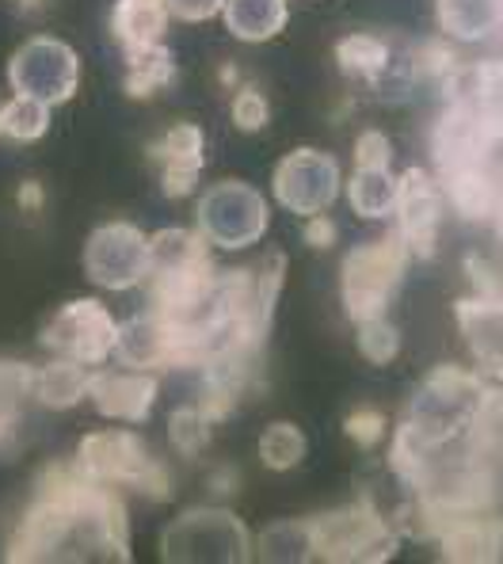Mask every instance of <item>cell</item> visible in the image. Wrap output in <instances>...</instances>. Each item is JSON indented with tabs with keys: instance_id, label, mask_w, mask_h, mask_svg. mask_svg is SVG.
<instances>
[{
	"instance_id": "3957f363",
	"label": "cell",
	"mask_w": 503,
	"mask_h": 564,
	"mask_svg": "<svg viewBox=\"0 0 503 564\" xmlns=\"http://www.w3.org/2000/svg\"><path fill=\"white\" fill-rule=\"evenodd\" d=\"M309 527H313V561L382 564L397 557L401 550V530L367 496L348 503V508L313 516Z\"/></svg>"
},
{
	"instance_id": "7bdbcfd3",
	"label": "cell",
	"mask_w": 503,
	"mask_h": 564,
	"mask_svg": "<svg viewBox=\"0 0 503 564\" xmlns=\"http://www.w3.org/2000/svg\"><path fill=\"white\" fill-rule=\"evenodd\" d=\"M492 221H496V234L503 240V195H500V210H496V218H492Z\"/></svg>"
},
{
	"instance_id": "7c38bea8",
	"label": "cell",
	"mask_w": 503,
	"mask_h": 564,
	"mask_svg": "<svg viewBox=\"0 0 503 564\" xmlns=\"http://www.w3.org/2000/svg\"><path fill=\"white\" fill-rule=\"evenodd\" d=\"M397 234L412 260H431L439 248V221H442V191L435 176L424 169H408L397 176Z\"/></svg>"
},
{
	"instance_id": "d4e9b609",
	"label": "cell",
	"mask_w": 503,
	"mask_h": 564,
	"mask_svg": "<svg viewBox=\"0 0 503 564\" xmlns=\"http://www.w3.org/2000/svg\"><path fill=\"white\" fill-rule=\"evenodd\" d=\"M348 203L362 221H382L397 206V176L390 169H354L348 180Z\"/></svg>"
},
{
	"instance_id": "277c9868",
	"label": "cell",
	"mask_w": 503,
	"mask_h": 564,
	"mask_svg": "<svg viewBox=\"0 0 503 564\" xmlns=\"http://www.w3.org/2000/svg\"><path fill=\"white\" fill-rule=\"evenodd\" d=\"M412 252L404 248L397 229H390L378 240H362L343 256L340 268V294H343V313L362 325V321L385 317L393 294L401 290L404 271H408Z\"/></svg>"
},
{
	"instance_id": "d6986e66",
	"label": "cell",
	"mask_w": 503,
	"mask_h": 564,
	"mask_svg": "<svg viewBox=\"0 0 503 564\" xmlns=\"http://www.w3.org/2000/svg\"><path fill=\"white\" fill-rule=\"evenodd\" d=\"M28 401H35V367L20 359H0V458H12L20 451Z\"/></svg>"
},
{
	"instance_id": "d590c367",
	"label": "cell",
	"mask_w": 503,
	"mask_h": 564,
	"mask_svg": "<svg viewBox=\"0 0 503 564\" xmlns=\"http://www.w3.org/2000/svg\"><path fill=\"white\" fill-rule=\"evenodd\" d=\"M206 138L195 122H176L161 141L153 145V156L156 161H168V156H206Z\"/></svg>"
},
{
	"instance_id": "f1b7e54d",
	"label": "cell",
	"mask_w": 503,
	"mask_h": 564,
	"mask_svg": "<svg viewBox=\"0 0 503 564\" xmlns=\"http://www.w3.org/2000/svg\"><path fill=\"white\" fill-rule=\"evenodd\" d=\"M305 451H309V443H305L298 423H291V420L267 423V427H263V435H260V446H255L260 462L271 473H286V469L302 466Z\"/></svg>"
},
{
	"instance_id": "30bf717a",
	"label": "cell",
	"mask_w": 503,
	"mask_h": 564,
	"mask_svg": "<svg viewBox=\"0 0 503 564\" xmlns=\"http://www.w3.org/2000/svg\"><path fill=\"white\" fill-rule=\"evenodd\" d=\"M150 268V237L130 221H103L85 240V275L103 290L122 294L130 286H142Z\"/></svg>"
},
{
	"instance_id": "5b68a950",
	"label": "cell",
	"mask_w": 503,
	"mask_h": 564,
	"mask_svg": "<svg viewBox=\"0 0 503 564\" xmlns=\"http://www.w3.org/2000/svg\"><path fill=\"white\" fill-rule=\"evenodd\" d=\"M77 466L111 488H130V492H142L145 500L161 503L172 500L168 469L153 458V451L142 443V435H134L127 427L96 431V435L80 438Z\"/></svg>"
},
{
	"instance_id": "ffe728a7",
	"label": "cell",
	"mask_w": 503,
	"mask_h": 564,
	"mask_svg": "<svg viewBox=\"0 0 503 564\" xmlns=\"http://www.w3.org/2000/svg\"><path fill=\"white\" fill-rule=\"evenodd\" d=\"M168 4L164 0H114L111 8V35L122 50H145L164 43L168 31Z\"/></svg>"
},
{
	"instance_id": "ee69618b",
	"label": "cell",
	"mask_w": 503,
	"mask_h": 564,
	"mask_svg": "<svg viewBox=\"0 0 503 564\" xmlns=\"http://www.w3.org/2000/svg\"><path fill=\"white\" fill-rule=\"evenodd\" d=\"M221 80H226V85H233V80H237V69H233V65H226V69H221Z\"/></svg>"
},
{
	"instance_id": "8992f818",
	"label": "cell",
	"mask_w": 503,
	"mask_h": 564,
	"mask_svg": "<svg viewBox=\"0 0 503 564\" xmlns=\"http://www.w3.org/2000/svg\"><path fill=\"white\" fill-rule=\"evenodd\" d=\"M199 234L210 248L241 252L267 234V203L244 180H221L210 184L199 198Z\"/></svg>"
},
{
	"instance_id": "b9f144b4",
	"label": "cell",
	"mask_w": 503,
	"mask_h": 564,
	"mask_svg": "<svg viewBox=\"0 0 503 564\" xmlns=\"http://www.w3.org/2000/svg\"><path fill=\"white\" fill-rule=\"evenodd\" d=\"M20 206L23 210H39V206H43V187H39L35 180H28V184L20 187Z\"/></svg>"
},
{
	"instance_id": "1f68e13d",
	"label": "cell",
	"mask_w": 503,
	"mask_h": 564,
	"mask_svg": "<svg viewBox=\"0 0 503 564\" xmlns=\"http://www.w3.org/2000/svg\"><path fill=\"white\" fill-rule=\"evenodd\" d=\"M419 73H424L419 69V50L416 54H408V50H393L390 62H385V69L370 80V88H374L385 104H393V99H404L412 88H416Z\"/></svg>"
},
{
	"instance_id": "f6af8a7d",
	"label": "cell",
	"mask_w": 503,
	"mask_h": 564,
	"mask_svg": "<svg viewBox=\"0 0 503 564\" xmlns=\"http://www.w3.org/2000/svg\"><path fill=\"white\" fill-rule=\"evenodd\" d=\"M500 28H503V0H500Z\"/></svg>"
},
{
	"instance_id": "60d3db41",
	"label": "cell",
	"mask_w": 503,
	"mask_h": 564,
	"mask_svg": "<svg viewBox=\"0 0 503 564\" xmlns=\"http://www.w3.org/2000/svg\"><path fill=\"white\" fill-rule=\"evenodd\" d=\"M466 275L473 279V286H477V294H481V297H496L500 294V279L492 275V268L481 260V256H469V260H466Z\"/></svg>"
},
{
	"instance_id": "603a6c76",
	"label": "cell",
	"mask_w": 503,
	"mask_h": 564,
	"mask_svg": "<svg viewBox=\"0 0 503 564\" xmlns=\"http://www.w3.org/2000/svg\"><path fill=\"white\" fill-rule=\"evenodd\" d=\"M92 370L96 367H80V362H73V359L46 362V367L35 370V401L54 412L73 409V404H80L88 397Z\"/></svg>"
},
{
	"instance_id": "d6a6232c",
	"label": "cell",
	"mask_w": 503,
	"mask_h": 564,
	"mask_svg": "<svg viewBox=\"0 0 503 564\" xmlns=\"http://www.w3.org/2000/svg\"><path fill=\"white\" fill-rule=\"evenodd\" d=\"M359 328V355L367 362H374V367H390L393 359H397L401 351V332L393 325L390 317H374V321H362Z\"/></svg>"
},
{
	"instance_id": "e575fe53",
	"label": "cell",
	"mask_w": 503,
	"mask_h": 564,
	"mask_svg": "<svg viewBox=\"0 0 503 564\" xmlns=\"http://www.w3.org/2000/svg\"><path fill=\"white\" fill-rule=\"evenodd\" d=\"M229 115H233L237 130H244V134H260L271 119V107H267V99H263V93H255L252 85H244V88H237Z\"/></svg>"
},
{
	"instance_id": "f546056e",
	"label": "cell",
	"mask_w": 503,
	"mask_h": 564,
	"mask_svg": "<svg viewBox=\"0 0 503 564\" xmlns=\"http://www.w3.org/2000/svg\"><path fill=\"white\" fill-rule=\"evenodd\" d=\"M51 111L54 107L39 104L31 96H12L0 107V134H8L12 141H39L51 130Z\"/></svg>"
},
{
	"instance_id": "52a82bcc",
	"label": "cell",
	"mask_w": 503,
	"mask_h": 564,
	"mask_svg": "<svg viewBox=\"0 0 503 564\" xmlns=\"http://www.w3.org/2000/svg\"><path fill=\"white\" fill-rule=\"evenodd\" d=\"M8 85L15 96H31L46 107L69 104L80 85V57L54 35L28 39L8 62Z\"/></svg>"
},
{
	"instance_id": "cb8c5ba5",
	"label": "cell",
	"mask_w": 503,
	"mask_h": 564,
	"mask_svg": "<svg viewBox=\"0 0 503 564\" xmlns=\"http://www.w3.org/2000/svg\"><path fill=\"white\" fill-rule=\"evenodd\" d=\"M252 557L263 564H305L313 561L309 519H278L263 527L252 542Z\"/></svg>"
},
{
	"instance_id": "7a4b0ae2",
	"label": "cell",
	"mask_w": 503,
	"mask_h": 564,
	"mask_svg": "<svg viewBox=\"0 0 503 564\" xmlns=\"http://www.w3.org/2000/svg\"><path fill=\"white\" fill-rule=\"evenodd\" d=\"M168 564H244L252 561V534L229 508H187L161 530L156 545Z\"/></svg>"
},
{
	"instance_id": "83f0119b",
	"label": "cell",
	"mask_w": 503,
	"mask_h": 564,
	"mask_svg": "<svg viewBox=\"0 0 503 564\" xmlns=\"http://www.w3.org/2000/svg\"><path fill=\"white\" fill-rule=\"evenodd\" d=\"M390 54H393V46L378 35H367V31H354V35L336 43V62H340V69L348 73V77H362V80H374L378 73L385 69Z\"/></svg>"
},
{
	"instance_id": "836d02e7",
	"label": "cell",
	"mask_w": 503,
	"mask_h": 564,
	"mask_svg": "<svg viewBox=\"0 0 503 564\" xmlns=\"http://www.w3.org/2000/svg\"><path fill=\"white\" fill-rule=\"evenodd\" d=\"M203 164L206 156H168V161H161V191L168 198H187L199 187Z\"/></svg>"
},
{
	"instance_id": "f35d334b",
	"label": "cell",
	"mask_w": 503,
	"mask_h": 564,
	"mask_svg": "<svg viewBox=\"0 0 503 564\" xmlns=\"http://www.w3.org/2000/svg\"><path fill=\"white\" fill-rule=\"evenodd\" d=\"M164 4H168V12L176 15V20L206 23V20H214V15H221L226 0H164Z\"/></svg>"
},
{
	"instance_id": "4316f807",
	"label": "cell",
	"mask_w": 503,
	"mask_h": 564,
	"mask_svg": "<svg viewBox=\"0 0 503 564\" xmlns=\"http://www.w3.org/2000/svg\"><path fill=\"white\" fill-rule=\"evenodd\" d=\"M176 80V62H172V50L164 43L130 50L127 54V96L130 99H150L161 88H168Z\"/></svg>"
},
{
	"instance_id": "484cf974",
	"label": "cell",
	"mask_w": 503,
	"mask_h": 564,
	"mask_svg": "<svg viewBox=\"0 0 503 564\" xmlns=\"http://www.w3.org/2000/svg\"><path fill=\"white\" fill-rule=\"evenodd\" d=\"M466 443L492 466H503V386H484L473 420L466 427Z\"/></svg>"
},
{
	"instance_id": "74e56055",
	"label": "cell",
	"mask_w": 503,
	"mask_h": 564,
	"mask_svg": "<svg viewBox=\"0 0 503 564\" xmlns=\"http://www.w3.org/2000/svg\"><path fill=\"white\" fill-rule=\"evenodd\" d=\"M393 145L382 130H362L354 141V169H390Z\"/></svg>"
},
{
	"instance_id": "5bb4252c",
	"label": "cell",
	"mask_w": 503,
	"mask_h": 564,
	"mask_svg": "<svg viewBox=\"0 0 503 564\" xmlns=\"http://www.w3.org/2000/svg\"><path fill=\"white\" fill-rule=\"evenodd\" d=\"M114 359L119 367L130 370H176L179 367V347H176V332L164 317H156L153 310L138 313V317L122 321L119 336H114Z\"/></svg>"
},
{
	"instance_id": "4dcf8cb0",
	"label": "cell",
	"mask_w": 503,
	"mask_h": 564,
	"mask_svg": "<svg viewBox=\"0 0 503 564\" xmlns=\"http://www.w3.org/2000/svg\"><path fill=\"white\" fill-rule=\"evenodd\" d=\"M210 435H214V420L206 416L199 404H184V409H176L168 416V443L184 458H199L206 446H210Z\"/></svg>"
},
{
	"instance_id": "7402d4cb",
	"label": "cell",
	"mask_w": 503,
	"mask_h": 564,
	"mask_svg": "<svg viewBox=\"0 0 503 564\" xmlns=\"http://www.w3.org/2000/svg\"><path fill=\"white\" fill-rule=\"evenodd\" d=\"M435 20L453 43H481L500 28V0H435Z\"/></svg>"
},
{
	"instance_id": "e0dca14e",
	"label": "cell",
	"mask_w": 503,
	"mask_h": 564,
	"mask_svg": "<svg viewBox=\"0 0 503 564\" xmlns=\"http://www.w3.org/2000/svg\"><path fill=\"white\" fill-rule=\"evenodd\" d=\"M442 96L466 104L492 138L503 141V62L458 65L442 80Z\"/></svg>"
},
{
	"instance_id": "9a60e30c",
	"label": "cell",
	"mask_w": 503,
	"mask_h": 564,
	"mask_svg": "<svg viewBox=\"0 0 503 564\" xmlns=\"http://www.w3.org/2000/svg\"><path fill=\"white\" fill-rule=\"evenodd\" d=\"M453 321H458V332L466 336L477 370L484 378L503 381V297H458L453 302Z\"/></svg>"
},
{
	"instance_id": "ac0fdd59",
	"label": "cell",
	"mask_w": 503,
	"mask_h": 564,
	"mask_svg": "<svg viewBox=\"0 0 503 564\" xmlns=\"http://www.w3.org/2000/svg\"><path fill=\"white\" fill-rule=\"evenodd\" d=\"M447 191L450 206L458 210L461 221H492L500 210V195H503V169L496 164H484V169H469L458 172L450 180H439Z\"/></svg>"
},
{
	"instance_id": "4fadbf2b",
	"label": "cell",
	"mask_w": 503,
	"mask_h": 564,
	"mask_svg": "<svg viewBox=\"0 0 503 564\" xmlns=\"http://www.w3.org/2000/svg\"><path fill=\"white\" fill-rule=\"evenodd\" d=\"M161 393V381L150 370H92V386H88V401L96 412L119 423H145Z\"/></svg>"
},
{
	"instance_id": "44dd1931",
	"label": "cell",
	"mask_w": 503,
	"mask_h": 564,
	"mask_svg": "<svg viewBox=\"0 0 503 564\" xmlns=\"http://www.w3.org/2000/svg\"><path fill=\"white\" fill-rule=\"evenodd\" d=\"M221 20L237 43H267L286 28L291 8H286V0H226Z\"/></svg>"
},
{
	"instance_id": "2e32d148",
	"label": "cell",
	"mask_w": 503,
	"mask_h": 564,
	"mask_svg": "<svg viewBox=\"0 0 503 564\" xmlns=\"http://www.w3.org/2000/svg\"><path fill=\"white\" fill-rule=\"evenodd\" d=\"M435 545L447 564H500L503 561V519L496 511L450 516L435 530Z\"/></svg>"
},
{
	"instance_id": "ab89813d",
	"label": "cell",
	"mask_w": 503,
	"mask_h": 564,
	"mask_svg": "<svg viewBox=\"0 0 503 564\" xmlns=\"http://www.w3.org/2000/svg\"><path fill=\"white\" fill-rule=\"evenodd\" d=\"M302 237L309 248H320V252H325V248H332L336 240H340V226H336L328 214H313V218H305Z\"/></svg>"
},
{
	"instance_id": "6da1fadb",
	"label": "cell",
	"mask_w": 503,
	"mask_h": 564,
	"mask_svg": "<svg viewBox=\"0 0 503 564\" xmlns=\"http://www.w3.org/2000/svg\"><path fill=\"white\" fill-rule=\"evenodd\" d=\"M12 564H127L130 522L119 488L88 477L77 462H54L35 477V496L4 542Z\"/></svg>"
},
{
	"instance_id": "8fae6325",
	"label": "cell",
	"mask_w": 503,
	"mask_h": 564,
	"mask_svg": "<svg viewBox=\"0 0 503 564\" xmlns=\"http://www.w3.org/2000/svg\"><path fill=\"white\" fill-rule=\"evenodd\" d=\"M431 161H435V172L439 180H450L458 172H469V169H484V164H496V145L500 141L481 127L473 111L458 99H447L442 115L435 119L431 127Z\"/></svg>"
},
{
	"instance_id": "8d00e7d4",
	"label": "cell",
	"mask_w": 503,
	"mask_h": 564,
	"mask_svg": "<svg viewBox=\"0 0 503 564\" xmlns=\"http://www.w3.org/2000/svg\"><path fill=\"white\" fill-rule=\"evenodd\" d=\"M343 435H348L359 451H374V446L382 443V435H385V416H382V412H374V409L351 412V416L343 420Z\"/></svg>"
},
{
	"instance_id": "ba28073f",
	"label": "cell",
	"mask_w": 503,
	"mask_h": 564,
	"mask_svg": "<svg viewBox=\"0 0 503 564\" xmlns=\"http://www.w3.org/2000/svg\"><path fill=\"white\" fill-rule=\"evenodd\" d=\"M114 336H119V321L96 297H77L46 317L39 344L54 351L57 359H73L80 367H103L114 355Z\"/></svg>"
},
{
	"instance_id": "9c48e42d",
	"label": "cell",
	"mask_w": 503,
	"mask_h": 564,
	"mask_svg": "<svg viewBox=\"0 0 503 564\" xmlns=\"http://www.w3.org/2000/svg\"><path fill=\"white\" fill-rule=\"evenodd\" d=\"M271 191H275L283 210L298 214V218H313V214H325L328 206L340 198L343 169L332 153H325V149L302 145L275 164Z\"/></svg>"
}]
</instances>
